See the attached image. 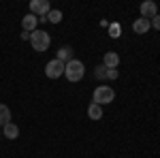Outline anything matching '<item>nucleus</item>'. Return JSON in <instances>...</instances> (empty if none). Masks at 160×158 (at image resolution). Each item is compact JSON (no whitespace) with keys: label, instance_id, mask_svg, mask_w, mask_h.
Listing matches in <instances>:
<instances>
[{"label":"nucleus","instance_id":"3","mask_svg":"<svg viewBox=\"0 0 160 158\" xmlns=\"http://www.w3.org/2000/svg\"><path fill=\"white\" fill-rule=\"evenodd\" d=\"M113 98H115V90L111 88V85H98L96 90H94V94H92V103H96V105H109L113 103Z\"/></svg>","mask_w":160,"mask_h":158},{"label":"nucleus","instance_id":"4","mask_svg":"<svg viewBox=\"0 0 160 158\" xmlns=\"http://www.w3.org/2000/svg\"><path fill=\"white\" fill-rule=\"evenodd\" d=\"M64 66H66V64H62L60 60L53 58V60H49L45 64V75H47L49 79H58V77L64 75Z\"/></svg>","mask_w":160,"mask_h":158},{"label":"nucleus","instance_id":"19","mask_svg":"<svg viewBox=\"0 0 160 158\" xmlns=\"http://www.w3.org/2000/svg\"><path fill=\"white\" fill-rule=\"evenodd\" d=\"M22 38L24 41H30V32H22Z\"/></svg>","mask_w":160,"mask_h":158},{"label":"nucleus","instance_id":"16","mask_svg":"<svg viewBox=\"0 0 160 158\" xmlns=\"http://www.w3.org/2000/svg\"><path fill=\"white\" fill-rule=\"evenodd\" d=\"M94 77H96V79H105V77H107V69H105L102 64H100V66H96V71H94Z\"/></svg>","mask_w":160,"mask_h":158},{"label":"nucleus","instance_id":"13","mask_svg":"<svg viewBox=\"0 0 160 158\" xmlns=\"http://www.w3.org/2000/svg\"><path fill=\"white\" fill-rule=\"evenodd\" d=\"M9 122H11V109L4 103H0V126H7Z\"/></svg>","mask_w":160,"mask_h":158},{"label":"nucleus","instance_id":"10","mask_svg":"<svg viewBox=\"0 0 160 158\" xmlns=\"http://www.w3.org/2000/svg\"><path fill=\"white\" fill-rule=\"evenodd\" d=\"M149 28H152V24H149V19H145V17H139L135 24H132V30H135L137 34H145Z\"/></svg>","mask_w":160,"mask_h":158},{"label":"nucleus","instance_id":"5","mask_svg":"<svg viewBox=\"0 0 160 158\" xmlns=\"http://www.w3.org/2000/svg\"><path fill=\"white\" fill-rule=\"evenodd\" d=\"M30 11H32V15H37L38 19H45L43 15H47L51 11L49 0H32L30 2Z\"/></svg>","mask_w":160,"mask_h":158},{"label":"nucleus","instance_id":"15","mask_svg":"<svg viewBox=\"0 0 160 158\" xmlns=\"http://www.w3.org/2000/svg\"><path fill=\"white\" fill-rule=\"evenodd\" d=\"M120 34H122V26L120 24H109V37L118 38Z\"/></svg>","mask_w":160,"mask_h":158},{"label":"nucleus","instance_id":"8","mask_svg":"<svg viewBox=\"0 0 160 158\" xmlns=\"http://www.w3.org/2000/svg\"><path fill=\"white\" fill-rule=\"evenodd\" d=\"M102 66H105V69H118V66H120V56H118L115 51H107V54L102 56Z\"/></svg>","mask_w":160,"mask_h":158},{"label":"nucleus","instance_id":"14","mask_svg":"<svg viewBox=\"0 0 160 158\" xmlns=\"http://www.w3.org/2000/svg\"><path fill=\"white\" fill-rule=\"evenodd\" d=\"M45 22H49V24H60V22H62V11L51 9V11L45 15Z\"/></svg>","mask_w":160,"mask_h":158},{"label":"nucleus","instance_id":"11","mask_svg":"<svg viewBox=\"0 0 160 158\" xmlns=\"http://www.w3.org/2000/svg\"><path fill=\"white\" fill-rule=\"evenodd\" d=\"M56 60H60L62 64H68V62L73 60V49H71V47H62V49H58V56H56Z\"/></svg>","mask_w":160,"mask_h":158},{"label":"nucleus","instance_id":"18","mask_svg":"<svg viewBox=\"0 0 160 158\" xmlns=\"http://www.w3.org/2000/svg\"><path fill=\"white\" fill-rule=\"evenodd\" d=\"M149 24H152L154 30H160V13H158V15H154V17L149 19Z\"/></svg>","mask_w":160,"mask_h":158},{"label":"nucleus","instance_id":"9","mask_svg":"<svg viewBox=\"0 0 160 158\" xmlns=\"http://www.w3.org/2000/svg\"><path fill=\"white\" fill-rule=\"evenodd\" d=\"M2 137H4V139H17V137H19V128H17V124L9 122L7 126H2Z\"/></svg>","mask_w":160,"mask_h":158},{"label":"nucleus","instance_id":"17","mask_svg":"<svg viewBox=\"0 0 160 158\" xmlns=\"http://www.w3.org/2000/svg\"><path fill=\"white\" fill-rule=\"evenodd\" d=\"M118 75H120V71H118V69H107V77H105V79L113 81V79H118Z\"/></svg>","mask_w":160,"mask_h":158},{"label":"nucleus","instance_id":"7","mask_svg":"<svg viewBox=\"0 0 160 158\" xmlns=\"http://www.w3.org/2000/svg\"><path fill=\"white\" fill-rule=\"evenodd\" d=\"M22 28H24V32H34V30H38V17H37V15H32V13L24 15V19H22Z\"/></svg>","mask_w":160,"mask_h":158},{"label":"nucleus","instance_id":"6","mask_svg":"<svg viewBox=\"0 0 160 158\" xmlns=\"http://www.w3.org/2000/svg\"><path fill=\"white\" fill-rule=\"evenodd\" d=\"M139 11H141V17H145V19H152L154 15H158V4H156L154 0H145V2H141Z\"/></svg>","mask_w":160,"mask_h":158},{"label":"nucleus","instance_id":"12","mask_svg":"<svg viewBox=\"0 0 160 158\" xmlns=\"http://www.w3.org/2000/svg\"><path fill=\"white\" fill-rule=\"evenodd\" d=\"M88 118H90V120H100V118H102V107L96 105V103H92V105L88 107Z\"/></svg>","mask_w":160,"mask_h":158},{"label":"nucleus","instance_id":"2","mask_svg":"<svg viewBox=\"0 0 160 158\" xmlns=\"http://www.w3.org/2000/svg\"><path fill=\"white\" fill-rule=\"evenodd\" d=\"M30 45L34 51L38 54H43V51H47L51 45V37L45 32V30H34V32H30Z\"/></svg>","mask_w":160,"mask_h":158},{"label":"nucleus","instance_id":"1","mask_svg":"<svg viewBox=\"0 0 160 158\" xmlns=\"http://www.w3.org/2000/svg\"><path fill=\"white\" fill-rule=\"evenodd\" d=\"M83 73H86V66H83V62L81 60H71L66 66H64V77L71 81V84H77V81H81L83 79Z\"/></svg>","mask_w":160,"mask_h":158}]
</instances>
